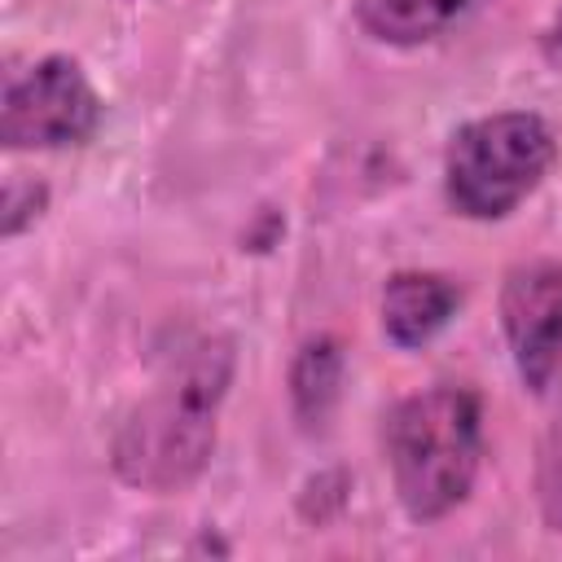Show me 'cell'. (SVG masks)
Segmentation results:
<instances>
[{
	"label": "cell",
	"mask_w": 562,
	"mask_h": 562,
	"mask_svg": "<svg viewBox=\"0 0 562 562\" xmlns=\"http://www.w3.org/2000/svg\"><path fill=\"white\" fill-rule=\"evenodd\" d=\"M233 382V342L184 347L114 435V470L140 492L189 487L215 448V417Z\"/></svg>",
	"instance_id": "6da1fadb"
},
{
	"label": "cell",
	"mask_w": 562,
	"mask_h": 562,
	"mask_svg": "<svg viewBox=\"0 0 562 562\" xmlns=\"http://www.w3.org/2000/svg\"><path fill=\"white\" fill-rule=\"evenodd\" d=\"M483 413L465 386H430L400 400L386 417V465L395 496L417 522L452 514L479 474Z\"/></svg>",
	"instance_id": "7a4b0ae2"
},
{
	"label": "cell",
	"mask_w": 562,
	"mask_h": 562,
	"mask_svg": "<svg viewBox=\"0 0 562 562\" xmlns=\"http://www.w3.org/2000/svg\"><path fill=\"white\" fill-rule=\"evenodd\" d=\"M553 136L544 119L527 110H505L457 127L443 154L448 202L470 220L509 215L549 171Z\"/></svg>",
	"instance_id": "3957f363"
},
{
	"label": "cell",
	"mask_w": 562,
	"mask_h": 562,
	"mask_svg": "<svg viewBox=\"0 0 562 562\" xmlns=\"http://www.w3.org/2000/svg\"><path fill=\"white\" fill-rule=\"evenodd\" d=\"M101 101L79 61L44 57L4 88L0 136L9 149H61L97 132Z\"/></svg>",
	"instance_id": "277c9868"
},
{
	"label": "cell",
	"mask_w": 562,
	"mask_h": 562,
	"mask_svg": "<svg viewBox=\"0 0 562 562\" xmlns=\"http://www.w3.org/2000/svg\"><path fill=\"white\" fill-rule=\"evenodd\" d=\"M501 325L531 391H549L562 373V263H518L501 290Z\"/></svg>",
	"instance_id": "5b68a950"
},
{
	"label": "cell",
	"mask_w": 562,
	"mask_h": 562,
	"mask_svg": "<svg viewBox=\"0 0 562 562\" xmlns=\"http://www.w3.org/2000/svg\"><path fill=\"white\" fill-rule=\"evenodd\" d=\"M461 307V285L439 272H395L382 290V329L395 347L430 342Z\"/></svg>",
	"instance_id": "8992f818"
},
{
	"label": "cell",
	"mask_w": 562,
	"mask_h": 562,
	"mask_svg": "<svg viewBox=\"0 0 562 562\" xmlns=\"http://www.w3.org/2000/svg\"><path fill=\"white\" fill-rule=\"evenodd\" d=\"M483 4L487 0H356V18L382 44H426Z\"/></svg>",
	"instance_id": "52a82bcc"
},
{
	"label": "cell",
	"mask_w": 562,
	"mask_h": 562,
	"mask_svg": "<svg viewBox=\"0 0 562 562\" xmlns=\"http://www.w3.org/2000/svg\"><path fill=\"white\" fill-rule=\"evenodd\" d=\"M334 386H338V347L329 338H316L303 347V356L294 364V404H299L303 422L325 413V404L334 400Z\"/></svg>",
	"instance_id": "ba28073f"
},
{
	"label": "cell",
	"mask_w": 562,
	"mask_h": 562,
	"mask_svg": "<svg viewBox=\"0 0 562 562\" xmlns=\"http://www.w3.org/2000/svg\"><path fill=\"white\" fill-rule=\"evenodd\" d=\"M536 492H540V514L553 531H562V417L549 426L540 443V465H536Z\"/></svg>",
	"instance_id": "9c48e42d"
}]
</instances>
